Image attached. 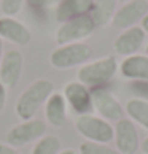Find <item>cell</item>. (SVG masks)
<instances>
[{"instance_id": "cb8c5ba5", "label": "cell", "mask_w": 148, "mask_h": 154, "mask_svg": "<svg viewBox=\"0 0 148 154\" xmlns=\"http://www.w3.org/2000/svg\"><path fill=\"white\" fill-rule=\"evenodd\" d=\"M0 154H21V152L7 143H0Z\"/></svg>"}, {"instance_id": "2e32d148", "label": "cell", "mask_w": 148, "mask_h": 154, "mask_svg": "<svg viewBox=\"0 0 148 154\" xmlns=\"http://www.w3.org/2000/svg\"><path fill=\"white\" fill-rule=\"evenodd\" d=\"M94 0H61L56 7V19L61 24L78 16L91 14Z\"/></svg>"}, {"instance_id": "9c48e42d", "label": "cell", "mask_w": 148, "mask_h": 154, "mask_svg": "<svg viewBox=\"0 0 148 154\" xmlns=\"http://www.w3.org/2000/svg\"><path fill=\"white\" fill-rule=\"evenodd\" d=\"M113 141L121 154H134L140 146L139 132L129 118H123L113 125Z\"/></svg>"}, {"instance_id": "f546056e", "label": "cell", "mask_w": 148, "mask_h": 154, "mask_svg": "<svg viewBox=\"0 0 148 154\" xmlns=\"http://www.w3.org/2000/svg\"><path fill=\"white\" fill-rule=\"evenodd\" d=\"M118 2H123V3H126V2H129V0H118Z\"/></svg>"}, {"instance_id": "ffe728a7", "label": "cell", "mask_w": 148, "mask_h": 154, "mask_svg": "<svg viewBox=\"0 0 148 154\" xmlns=\"http://www.w3.org/2000/svg\"><path fill=\"white\" fill-rule=\"evenodd\" d=\"M80 154H121L116 148H112L105 143H94V141L84 140L78 148Z\"/></svg>"}, {"instance_id": "e0dca14e", "label": "cell", "mask_w": 148, "mask_h": 154, "mask_svg": "<svg viewBox=\"0 0 148 154\" xmlns=\"http://www.w3.org/2000/svg\"><path fill=\"white\" fill-rule=\"evenodd\" d=\"M124 115L135 125H140L148 130V100L140 97H132L124 105Z\"/></svg>"}, {"instance_id": "7c38bea8", "label": "cell", "mask_w": 148, "mask_h": 154, "mask_svg": "<svg viewBox=\"0 0 148 154\" xmlns=\"http://www.w3.org/2000/svg\"><path fill=\"white\" fill-rule=\"evenodd\" d=\"M22 67H24V57L21 51H7L0 62V83L5 88H14L22 76Z\"/></svg>"}, {"instance_id": "ac0fdd59", "label": "cell", "mask_w": 148, "mask_h": 154, "mask_svg": "<svg viewBox=\"0 0 148 154\" xmlns=\"http://www.w3.org/2000/svg\"><path fill=\"white\" fill-rule=\"evenodd\" d=\"M118 0H94L91 18L96 22V26H105L112 22V18L116 11Z\"/></svg>"}, {"instance_id": "83f0119b", "label": "cell", "mask_w": 148, "mask_h": 154, "mask_svg": "<svg viewBox=\"0 0 148 154\" xmlns=\"http://www.w3.org/2000/svg\"><path fill=\"white\" fill-rule=\"evenodd\" d=\"M2 57H3V42L0 38V62H2Z\"/></svg>"}, {"instance_id": "277c9868", "label": "cell", "mask_w": 148, "mask_h": 154, "mask_svg": "<svg viewBox=\"0 0 148 154\" xmlns=\"http://www.w3.org/2000/svg\"><path fill=\"white\" fill-rule=\"evenodd\" d=\"M75 129L83 138H86V141L109 145L113 140V125L104 118L93 115V113L77 116Z\"/></svg>"}, {"instance_id": "3957f363", "label": "cell", "mask_w": 148, "mask_h": 154, "mask_svg": "<svg viewBox=\"0 0 148 154\" xmlns=\"http://www.w3.org/2000/svg\"><path fill=\"white\" fill-rule=\"evenodd\" d=\"M93 57V48L80 42L58 46L49 54V64L58 70H67L72 67H81Z\"/></svg>"}, {"instance_id": "8992f818", "label": "cell", "mask_w": 148, "mask_h": 154, "mask_svg": "<svg viewBox=\"0 0 148 154\" xmlns=\"http://www.w3.org/2000/svg\"><path fill=\"white\" fill-rule=\"evenodd\" d=\"M91 102H93V111L97 116L104 118L109 122H116L124 118V106L119 103L116 95L109 88H94L91 89Z\"/></svg>"}, {"instance_id": "d4e9b609", "label": "cell", "mask_w": 148, "mask_h": 154, "mask_svg": "<svg viewBox=\"0 0 148 154\" xmlns=\"http://www.w3.org/2000/svg\"><path fill=\"white\" fill-rule=\"evenodd\" d=\"M140 149H142V152H143V154H148V137L140 143Z\"/></svg>"}, {"instance_id": "5bb4252c", "label": "cell", "mask_w": 148, "mask_h": 154, "mask_svg": "<svg viewBox=\"0 0 148 154\" xmlns=\"http://www.w3.org/2000/svg\"><path fill=\"white\" fill-rule=\"evenodd\" d=\"M119 73L124 79L129 81L148 83V56L146 54H134L124 57L118 67Z\"/></svg>"}, {"instance_id": "5b68a950", "label": "cell", "mask_w": 148, "mask_h": 154, "mask_svg": "<svg viewBox=\"0 0 148 154\" xmlns=\"http://www.w3.org/2000/svg\"><path fill=\"white\" fill-rule=\"evenodd\" d=\"M96 27L97 26L91 18V14L78 16V18H73L70 21H65L56 30V43L59 46L70 43H80L81 40L88 38L96 30Z\"/></svg>"}, {"instance_id": "52a82bcc", "label": "cell", "mask_w": 148, "mask_h": 154, "mask_svg": "<svg viewBox=\"0 0 148 154\" xmlns=\"http://www.w3.org/2000/svg\"><path fill=\"white\" fill-rule=\"evenodd\" d=\"M45 132H46L45 121L32 118L29 121H22L19 124L13 125L5 135V140H7V145L13 148H19V146H26L32 143V141L40 140L45 135Z\"/></svg>"}, {"instance_id": "30bf717a", "label": "cell", "mask_w": 148, "mask_h": 154, "mask_svg": "<svg viewBox=\"0 0 148 154\" xmlns=\"http://www.w3.org/2000/svg\"><path fill=\"white\" fill-rule=\"evenodd\" d=\"M146 38L145 30L140 26H134L129 29H124L113 42V49L118 56L129 57L139 53V49L143 46Z\"/></svg>"}, {"instance_id": "8fae6325", "label": "cell", "mask_w": 148, "mask_h": 154, "mask_svg": "<svg viewBox=\"0 0 148 154\" xmlns=\"http://www.w3.org/2000/svg\"><path fill=\"white\" fill-rule=\"evenodd\" d=\"M64 99L77 115H88L93 111V102H91V89L86 88L80 81H70L64 88Z\"/></svg>"}, {"instance_id": "9a60e30c", "label": "cell", "mask_w": 148, "mask_h": 154, "mask_svg": "<svg viewBox=\"0 0 148 154\" xmlns=\"http://www.w3.org/2000/svg\"><path fill=\"white\" fill-rule=\"evenodd\" d=\"M45 118L53 127H64L67 122V102L61 92H53L45 102Z\"/></svg>"}, {"instance_id": "4fadbf2b", "label": "cell", "mask_w": 148, "mask_h": 154, "mask_svg": "<svg viewBox=\"0 0 148 154\" xmlns=\"http://www.w3.org/2000/svg\"><path fill=\"white\" fill-rule=\"evenodd\" d=\"M0 38L18 46H26L30 43L32 33L21 21L10 18V16H3L0 18Z\"/></svg>"}, {"instance_id": "f1b7e54d", "label": "cell", "mask_w": 148, "mask_h": 154, "mask_svg": "<svg viewBox=\"0 0 148 154\" xmlns=\"http://www.w3.org/2000/svg\"><path fill=\"white\" fill-rule=\"evenodd\" d=\"M145 51H146V53H145V54L148 56V43H146V48H145Z\"/></svg>"}, {"instance_id": "ba28073f", "label": "cell", "mask_w": 148, "mask_h": 154, "mask_svg": "<svg viewBox=\"0 0 148 154\" xmlns=\"http://www.w3.org/2000/svg\"><path fill=\"white\" fill-rule=\"evenodd\" d=\"M148 13V2L146 0H129L121 8L115 11L112 18V24L116 29H129V27L139 26L142 19Z\"/></svg>"}, {"instance_id": "7402d4cb", "label": "cell", "mask_w": 148, "mask_h": 154, "mask_svg": "<svg viewBox=\"0 0 148 154\" xmlns=\"http://www.w3.org/2000/svg\"><path fill=\"white\" fill-rule=\"evenodd\" d=\"M27 5L33 10H45V8H51V7H58L61 0H26Z\"/></svg>"}, {"instance_id": "44dd1931", "label": "cell", "mask_w": 148, "mask_h": 154, "mask_svg": "<svg viewBox=\"0 0 148 154\" xmlns=\"http://www.w3.org/2000/svg\"><path fill=\"white\" fill-rule=\"evenodd\" d=\"M24 2L26 0H2L0 2V10H2V13L5 16L13 18V16H16L21 11Z\"/></svg>"}, {"instance_id": "603a6c76", "label": "cell", "mask_w": 148, "mask_h": 154, "mask_svg": "<svg viewBox=\"0 0 148 154\" xmlns=\"http://www.w3.org/2000/svg\"><path fill=\"white\" fill-rule=\"evenodd\" d=\"M5 105H7V88L0 83V115L5 110Z\"/></svg>"}, {"instance_id": "7a4b0ae2", "label": "cell", "mask_w": 148, "mask_h": 154, "mask_svg": "<svg viewBox=\"0 0 148 154\" xmlns=\"http://www.w3.org/2000/svg\"><path fill=\"white\" fill-rule=\"evenodd\" d=\"M118 60L115 56H105V57L96 59L93 62H86L78 68L77 76L81 84H84L89 89L105 86L118 72Z\"/></svg>"}, {"instance_id": "6da1fadb", "label": "cell", "mask_w": 148, "mask_h": 154, "mask_svg": "<svg viewBox=\"0 0 148 154\" xmlns=\"http://www.w3.org/2000/svg\"><path fill=\"white\" fill-rule=\"evenodd\" d=\"M54 92V84L51 79L38 78L30 83L16 100L14 111L21 121H29L35 116V113L45 105L48 97Z\"/></svg>"}, {"instance_id": "d6986e66", "label": "cell", "mask_w": 148, "mask_h": 154, "mask_svg": "<svg viewBox=\"0 0 148 154\" xmlns=\"http://www.w3.org/2000/svg\"><path fill=\"white\" fill-rule=\"evenodd\" d=\"M62 151V143L58 135H43L35 141L30 154H59Z\"/></svg>"}, {"instance_id": "484cf974", "label": "cell", "mask_w": 148, "mask_h": 154, "mask_svg": "<svg viewBox=\"0 0 148 154\" xmlns=\"http://www.w3.org/2000/svg\"><path fill=\"white\" fill-rule=\"evenodd\" d=\"M140 27L145 30V33H148V13H146V16L143 19H142V22H140Z\"/></svg>"}, {"instance_id": "4316f807", "label": "cell", "mask_w": 148, "mask_h": 154, "mask_svg": "<svg viewBox=\"0 0 148 154\" xmlns=\"http://www.w3.org/2000/svg\"><path fill=\"white\" fill-rule=\"evenodd\" d=\"M59 154H80L78 149H73V148H67V149H62Z\"/></svg>"}]
</instances>
